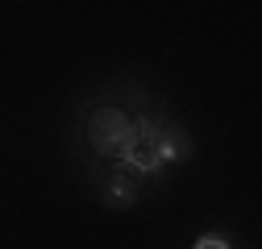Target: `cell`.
Segmentation results:
<instances>
[{
  "label": "cell",
  "instance_id": "1",
  "mask_svg": "<svg viewBox=\"0 0 262 249\" xmlns=\"http://www.w3.org/2000/svg\"><path fill=\"white\" fill-rule=\"evenodd\" d=\"M191 154V141L183 129L175 124H162V120H150V116H138L134 120V141L121 154V166L134 170V175H154L158 166L167 162H179Z\"/></svg>",
  "mask_w": 262,
  "mask_h": 249
},
{
  "label": "cell",
  "instance_id": "2",
  "mask_svg": "<svg viewBox=\"0 0 262 249\" xmlns=\"http://www.w3.org/2000/svg\"><path fill=\"white\" fill-rule=\"evenodd\" d=\"M83 133H88V145H92L96 158L121 162V154L129 150V141H134V116H129L125 108H117V104H100V108L88 112Z\"/></svg>",
  "mask_w": 262,
  "mask_h": 249
},
{
  "label": "cell",
  "instance_id": "3",
  "mask_svg": "<svg viewBox=\"0 0 262 249\" xmlns=\"http://www.w3.org/2000/svg\"><path fill=\"white\" fill-rule=\"evenodd\" d=\"M96 195H100V204H104V208L125 212V208H134V204H138V195H142V175L125 170V166L117 162V166L100 170V179H96Z\"/></svg>",
  "mask_w": 262,
  "mask_h": 249
},
{
  "label": "cell",
  "instance_id": "4",
  "mask_svg": "<svg viewBox=\"0 0 262 249\" xmlns=\"http://www.w3.org/2000/svg\"><path fill=\"white\" fill-rule=\"evenodd\" d=\"M195 249H233V245H229L221 233H208V237H200V241H195Z\"/></svg>",
  "mask_w": 262,
  "mask_h": 249
}]
</instances>
